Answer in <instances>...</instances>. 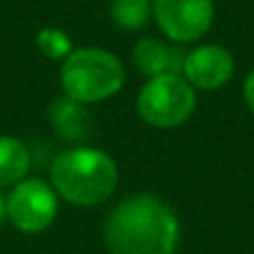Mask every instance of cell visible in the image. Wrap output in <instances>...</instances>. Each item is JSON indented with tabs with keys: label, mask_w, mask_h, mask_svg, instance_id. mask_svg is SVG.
<instances>
[{
	"label": "cell",
	"mask_w": 254,
	"mask_h": 254,
	"mask_svg": "<svg viewBox=\"0 0 254 254\" xmlns=\"http://www.w3.org/2000/svg\"><path fill=\"white\" fill-rule=\"evenodd\" d=\"M183 58L185 54H181L176 47H170L167 43L158 38H149V36L136 40L134 49H131L134 67L147 78L161 74H181Z\"/></svg>",
	"instance_id": "8"
},
{
	"label": "cell",
	"mask_w": 254,
	"mask_h": 254,
	"mask_svg": "<svg viewBox=\"0 0 254 254\" xmlns=\"http://www.w3.org/2000/svg\"><path fill=\"white\" fill-rule=\"evenodd\" d=\"M243 98H246L248 110L254 114V69L246 76V80H243Z\"/></svg>",
	"instance_id": "13"
},
{
	"label": "cell",
	"mask_w": 254,
	"mask_h": 254,
	"mask_svg": "<svg viewBox=\"0 0 254 254\" xmlns=\"http://www.w3.org/2000/svg\"><path fill=\"white\" fill-rule=\"evenodd\" d=\"M110 16L121 29L138 31L152 18V0H112Z\"/></svg>",
	"instance_id": "11"
},
{
	"label": "cell",
	"mask_w": 254,
	"mask_h": 254,
	"mask_svg": "<svg viewBox=\"0 0 254 254\" xmlns=\"http://www.w3.org/2000/svg\"><path fill=\"white\" fill-rule=\"evenodd\" d=\"M49 123L54 131L65 140H80L89 131V112L83 103L69 96H61L49 105Z\"/></svg>",
	"instance_id": "9"
},
{
	"label": "cell",
	"mask_w": 254,
	"mask_h": 254,
	"mask_svg": "<svg viewBox=\"0 0 254 254\" xmlns=\"http://www.w3.org/2000/svg\"><path fill=\"white\" fill-rule=\"evenodd\" d=\"M181 76L196 92H216L232 80L234 56L223 45H198L185 54Z\"/></svg>",
	"instance_id": "7"
},
{
	"label": "cell",
	"mask_w": 254,
	"mask_h": 254,
	"mask_svg": "<svg viewBox=\"0 0 254 254\" xmlns=\"http://www.w3.org/2000/svg\"><path fill=\"white\" fill-rule=\"evenodd\" d=\"M152 18L172 43H196L212 29L214 0H152Z\"/></svg>",
	"instance_id": "5"
},
{
	"label": "cell",
	"mask_w": 254,
	"mask_h": 254,
	"mask_svg": "<svg viewBox=\"0 0 254 254\" xmlns=\"http://www.w3.org/2000/svg\"><path fill=\"white\" fill-rule=\"evenodd\" d=\"M119 167L110 154L96 147H74L52 163L54 192L74 205H98L114 194Z\"/></svg>",
	"instance_id": "2"
},
{
	"label": "cell",
	"mask_w": 254,
	"mask_h": 254,
	"mask_svg": "<svg viewBox=\"0 0 254 254\" xmlns=\"http://www.w3.org/2000/svg\"><path fill=\"white\" fill-rule=\"evenodd\" d=\"M29 165L31 154L27 145L16 136H0V188L20 183Z\"/></svg>",
	"instance_id": "10"
},
{
	"label": "cell",
	"mask_w": 254,
	"mask_h": 254,
	"mask_svg": "<svg viewBox=\"0 0 254 254\" xmlns=\"http://www.w3.org/2000/svg\"><path fill=\"white\" fill-rule=\"evenodd\" d=\"M4 219H7V198L0 194V225L4 223Z\"/></svg>",
	"instance_id": "14"
},
{
	"label": "cell",
	"mask_w": 254,
	"mask_h": 254,
	"mask_svg": "<svg viewBox=\"0 0 254 254\" xmlns=\"http://www.w3.org/2000/svg\"><path fill=\"white\" fill-rule=\"evenodd\" d=\"M36 45H38L40 54L49 61H65L74 52L71 38L58 27H43L36 34Z\"/></svg>",
	"instance_id": "12"
},
{
	"label": "cell",
	"mask_w": 254,
	"mask_h": 254,
	"mask_svg": "<svg viewBox=\"0 0 254 254\" xmlns=\"http://www.w3.org/2000/svg\"><path fill=\"white\" fill-rule=\"evenodd\" d=\"M110 254H174L179 219L152 194H136L112 210L105 223Z\"/></svg>",
	"instance_id": "1"
},
{
	"label": "cell",
	"mask_w": 254,
	"mask_h": 254,
	"mask_svg": "<svg viewBox=\"0 0 254 254\" xmlns=\"http://www.w3.org/2000/svg\"><path fill=\"white\" fill-rule=\"evenodd\" d=\"M56 192L40 179H22L7 196V219L20 232H43L56 219Z\"/></svg>",
	"instance_id": "6"
},
{
	"label": "cell",
	"mask_w": 254,
	"mask_h": 254,
	"mask_svg": "<svg viewBox=\"0 0 254 254\" xmlns=\"http://www.w3.org/2000/svg\"><path fill=\"white\" fill-rule=\"evenodd\" d=\"M196 107V89L181 74L147 78L136 98V112L149 127L174 129L188 123Z\"/></svg>",
	"instance_id": "4"
},
{
	"label": "cell",
	"mask_w": 254,
	"mask_h": 254,
	"mask_svg": "<svg viewBox=\"0 0 254 254\" xmlns=\"http://www.w3.org/2000/svg\"><path fill=\"white\" fill-rule=\"evenodd\" d=\"M125 85V67L119 56L103 47H78L63 61L61 87L65 96L92 105L116 96Z\"/></svg>",
	"instance_id": "3"
}]
</instances>
